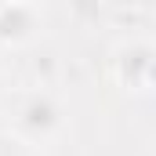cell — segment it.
Listing matches in <instances>:
<instances>
[{
  "instance_id": "1",
  "label": "cell",
  "mask_w": 156,
  "mask_h": 156,
  "mask_svg": "<svg viewBox=\"0 0 156 156\" xmlns=\"http://www.w3.org/2000/svg\"><path fill=\"white\" fill-rule=\"evenodd\" d=\"M58 127H62V105L47 91H33L29 98H22L15 113V131L26 142H47Z\"/></svg>"
},
{
  "instance_id": "2",
  "label": "cell",
  "mask_w": 156,
  "mask_h": 156,
  "mask_svg": "<svg viewBox=\"0 0 156 156\" xmlns=\"http://www.w3.org/2000/svg\"><path fill=\"white\" fill-rule=\"evenodd\" d=\"M116 73L131 91H145L153 83V44L134 40L127 47H120L116 55Z\"/></svg>"
},
{
  "instance_id": "3",
  "label": "cell",
  "mask_w": 156,
  "mask_h": 156,
  "mask_svg": "<svg viewBox=\"0 0 156 156\" xmlns=\"http://www.w3.org/2000/svg\"><path fill=\"white\" fill-rule=\"evenodd\" d=\"M40 15L37 4H0V44H26L37 37Z\"/></svg>"
},
{
  "instance_id": "4",
  "label": "cell",
  "mask_w": 156,
  "mask_h": 156,
  "mask_svg": "<svg viewBox=\"0 0 156 156\" xmlns=\"http://www.w3.org/2000/svg\"><path fill=\"white\" fill-rule=\"evenodd\" d=\"M0 87H4V83H0Z\"/></svg>"
}]
</instances>
